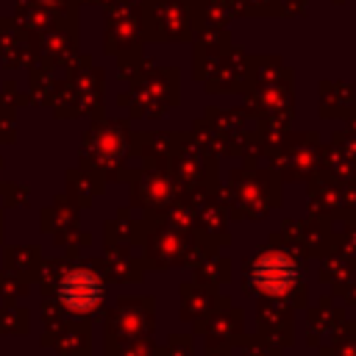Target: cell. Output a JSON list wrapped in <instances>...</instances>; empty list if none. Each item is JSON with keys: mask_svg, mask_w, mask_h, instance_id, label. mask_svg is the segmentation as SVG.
I'll return each instance as SVG.
<instances>
[{"mask_svg": "<svg viewBox=\"0 0 356 356\" xmlns=\"http://www.w3.org/2000/svg\"><path fill=\"white\" fill-rule=\"evenodd\" d=\"M250 281H253L261 292H267V295H284V292H289V289L295 286V281H298V267H295V261H292L286 253H281V250H267V253H261V256L253 261V267H250Z\"/></svg>", "mask_w": 356, "mask_h": 356, "instance_id": "obj_1", "label": "cell"}, {"mask_svg": "<svg viewBox=\"0 0 356 356\" xmlns=\"http://www.w3.org/2000/svg\"><path fill=\"white\" fill-rule=\"evenodd\" d=\"M58 300L64 309L75 314H89L100 306L103 300V284L95 273L89 270H72L58 281Z\"/></svg>", "mask_w": 356, "mask_h": 356, "instance_id": "obj_2", "label": "cell"}]
</instances>
